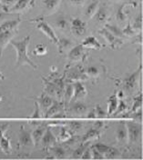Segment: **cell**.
I'll list each match as a JSON object with an SVG mask.
<instances>
[{
    "mask_svg": "<svg viewBox=\"0 0 143 160\" xmlns=\"http://www.w3.org/2000/svg\"><path fill=\"white\" fill-rule=\"evenodd\" d=\"M128 6L136 7L137 3L133 2V1H128V2L123 3L122 5L120 6V8L117 10V14H116V19L119 22L120 25H122L127 21V13L125 12V9L127 8Z\"/></svg>",
    "mask_w": 143,
    "mask_h": 160,
    "instance_id": "obj_17",
    "label": "cell"
},
{
    "mask_svg": "<svg viewBox=\"0 0 143 160\" xmlns=\"http://www.w3.org/2000/svg\"><path fill=\"white\" fill-rule=\"evenodd\" d=\"M43 79V83H44V93H46L49 96H55L56 95V90L57 88L54 84L53 81H49L48 78H45L42 77Z\"/></svg>",
    "mask_w": 143,
    "mask_h": 160,
    "instance_id": "obj_31",
    "label": "cell"
},
{
    "mask_svg": "<svg viewBox=\"0 0 143 160\" xmlns=\"http://www.w3.org/2000/svg\"><path fill=\"white\" fill-rule=\"evenodd\" d=\"M20 23L21 18H18L7 20L0 24V57H2L5 48L18 34Z\"/></svg>",
    "mask_w": 143,
    "mask_h": 160,
    "instance_id": "obj_1",
    "label": "cell"
},
{
    "mask_svg": "<svg viewBox=\"0 0 143 160\" xmlns=\"http://www.w3.org/2000/svg\"><path fill=\"white\" fill-rule=\"evenodd\" d=\"M103 129H100V128H95L93 127L90 129L81 138V143H84V142H87V141H93L95 139H99L102 134Z\"/></svg>",
    "mask_w": 143,
    "mask_h": 160,
    "instance_id": "obj_21",
    "label": "cell"
},
{
    "mask_svg": "<svg viewBox=\"0 0 143 160\" xmlns=\"http://www.w3.org/2000/svg\"><path fill=\"white\" fill-rule=\"evenodd\" d=\"M65 78H66V82L74 83L77 81L79 82L87 81L89 80V77L85 72V68L81 67H76V68H72L71 69L65 73Z\"/></svg>",
    "mask_w": 143,
    "mask_h": 160,
    "instance_id": "obj_6",
    "label": "cell"
},
{
    "mask_svg": "<svg viewBox=\"0 0 143 160\" xmlns=\"http://www.w3.org/2000/svg\"><path fill=\"white\" fill-rule=\"evenodd\" d=\"M89 55V49L84 48L81 44L73 47L68 53V58L71 62H84Z\"/></svg>",
    "mask_w": 143,
    "mask_h": 160,
    "instance_id": "obj_5",
    "label": "cell"
},
{
    "mask_svg": "<svg viewBox=\"0 0 143 160\" xmlns=\"http://www.w3.org/2000/svg\"><path fill=\"white\" fill-rule=\"evenodd\" d=\"M48 53V47L45 46V45H37L35 49L33 50V54L35 56H44Z\"/></svg>",
    "mask_w": 143,
    "mask_h": 160,
    "instance_id": "obj_45",
    "label": "cell"
},
{
    "mask_svg": "<svg viewBox=\"0 0 143 160\" xmlns=\"http://www.w3.org/2000/svg\"><path fill=\"white\" fill-rule=\"evenodd\" d=\"M41 117H42V113H41L40 108L38 104L35 101V109L29 118V123L32 126H39L41 125Z\"/></svg>",
    "mask_w": 143,
    "mask_h": 160,
    "instance_id": "obj_26",
    "label": "cell"
},
{
    "mask_svg": "<svg viewBox=\"0 0 143 160\" xmlns=\"http://www.w3.org/2000/svg\"><path fill=\"white\" fill-rule=\"evenodd\" d=\"M1 99H2V98H1V97H0V101H1Z\"/></svg>",
    "mask_w": 143,
    "mask_h": 160,
    "instance_id": "obj_54",
    "label": "cell"
},
{
    "mask_svg": "<svg viewBox=\"0 0 143 160\" xmlns=\"http://www.w3.org/2000/svg\"><path fill=\"white\" fill-rule=\"evenodd\" d=\"M67 109H69V112L72 115L84 116L89 111V108L84 102H81L80 100H79V101H74V102L70 103Z\"/></svg>",
    "mask_w": 143,
    "mask_h": 160,
    "instance_id": "obj_13",
    "label": "cell"
},
{
    "mask_svg": "<svg viewBox=\"0 0 143 160\" xmlns=\"http://www.w3.org/2000/svg\"><path fill=\"white\" fill-rule=\"evenodd\" d=\"M30 98L31 99L35 100V101L38 104V106H39V108H40L41 113H42V116H44V114L47 112V110L50 108V106H51L52 104H53V102H54L53 98L50 97V96H49V95H47V94L44 93V92L42 93L41 96L38 97V98L31 97Z\"/></svg>",
    "mask_w": 143,
    "mask_h": 160,
    "instance_id": "obj_12",
    "label": "cell"
},
{
    "mask_svg": "<svg viewBox=\"0 0 143 160\" xmlns=\"http://www.w3.org/2000/svg\"><path fill=\"white\" fill-rule=\"evenodd\" d=\"M37 28L40 30L43 34H45L48 37V38L52 41L56 46L59 45V38L57 37L54 29L45 20L37 19Z\"/></svg>",
    "mask_w": 143,
    "mask_h": 160,
    "instance_id": "obj_7",
    "label": "cell"
},
{
    "mask_svg": "<svg viewBox=\"0 0 143 160\" xmlns=\"http://www.w3.org/2000/svg\"><path fill=\"white\" fill-rule=\"evenodd\" d=\"M129 118H132L133 121L138 122V123H142V108L136 110L134 112H130L129 111Z\"/></svg>",
    "mask_w": 143,
    "mask_h": 160,
    "instance_id": "obj_40",
    "label": "cell"
},
{
    "mask_svg": "<svg viewBox=\"0 0 143 160\" xmlns=\"http://www.w3.org/2000/svg\"><path fill=\"white\" fill-rule=\"evenodd\" d=\"M73 87H74V93H73V97H72L71 102L74 101H79V100L84 99L87 95H88V91L86 89L85 86L82 84V82L77 81L73 83ZM70 102V103H71ZM69 103V104H70Z\"/></svg>",
    "mask_w": 143,
    "mask_h": 160,
    "instance_id": "obj_16",
    "label": "cell"
},
{
    "mask_svg": "<svg viewBox=\"0 0 143 160\" xmlns=\"http://www.w3.org/2000/svg\"><path fill=\"white\" fill-rule=\"evenodd\" d=\"M0 148L6 154H9L11 152V149H12L10 140L8 139L7 137H5V135L0 138Z\"/></svg>",
    "mask_w": 143,
    "mask_h": 160,
    "instance_id": "obj_36",
    "label": "cell"
},
{
    "mask_svg": "<svg viewBox=\"0 0 143 160\" xmlns=\"http://www.w3.org/2000/svg\"><path fill=\"white\" fill-rule=\"evenodd\" d=\"M113 1H115V2H118V1H120V0H113Z\"/></svg>",
    "mask_w": 143,
    "mask_h": 160,
    "instance_id": "obj_53",
    "label": "cell"
},
{
    "mask_svg": "<svg viewBox=\"0 0 143 160\" xmlns=\"http://www.w3.org/2000/svg\"><path fill=\"white\" fill-rule=\"evenodd\" d=\"M87 118H96L95 109H91L90 111H88V112H87Z\"/></svg>",
    "mask_w": 143,
    "mask_h": 160,
    "instance_id": "obj_51",
    "label": "cell"
},
{
    "mask_svg": "<svg viewBox=\"0 0 143 160\" xmlns=\"http://www.w3.org/2000/svg\"><path fill=\"white\" fill-rule=\"evenodd\" d=\"M82 159H92V155H91V146L89 147L86 151L83 153V155L81 156Z\"/></svg>",
    "mask_w": 143,
    "mask_h": 160,
    "instance_id": "obj_49",
    "label": "cell"
},
{
    "mask_svg": "<svg viewBox=\"0 0 143 160\" xmlns=\"http://www.w3.org/2000/svg\"><path fill=\"white\" fill-rule=\"evenodd\" d=\"M0 7H1V4H0Z\"/></svg>",
    "mask_w": 143,
    "mask_h": 160,
    "instance_id": "obj_55",
    "label": "cell"
},
{
    "mask_svg": "<svg viewBox=\"0 0 143 160\" xmlns=\"http://www.w3.org/2000/svg\"><path fill=\"white\" fill-rule=\"evenodd\" d=\"M99 33L102 36L103 38L106 39L107 43L110 45V48L112 49H116V48H119L120 47H121L124 43V41L122 38H116L114 35H112L109 30L107 29L105 27L102 28L101 29L99 30Z\"/></svg>",
    "mask_w": 143,
    "mask_h": 160,
    "instance_id": "obj_8",
    "label": "cell"
},
{
    "mask_svg": "<svg viewBox=\"0 0 143 160\" xmlns=\"http://www.w3.org/2000/svg\"><path fill=\"white\" fill-rule=\"evenodd\" d=\"M81 45L87 49L100 50L103 48L102 44H100V42L93 36H89V37L86 38L83 40Z\"/></svg>",
    "mask_w": 143,
    "mask_h": 160,
    "instance_id": "obj_19",
    "label": "cell"
},
{
    "mask_svg": "<svg viewBox=\"0 0 143 160\" xmlns=\"http://www.w3.org/2000/svg\"><path fill=\"white\" fill-rule=\"evenodd\" d=\"M91 155H92V159H103L105 158L102 154H100L98 150H96L91 146Z\"/></svg>",
    "mask_w": 143,
    "mask_h": 160,
    "instance_id": "obj_48",
    "label": "cell"
},
{
    "mask_svg": "<svg viewBox=\"0 0 143 160\" xmlns=\"http://www.w3.org/2000/svg\"><path fill=\"white\" fill-rule=\"evenodd\" d=\"M116 139L118 143L120 144H126L128 142V131H127V127L126 123L120 122L119 127L116 130Z\"/></svg>",
    "mask_w": 143,
    "mask_h": 160,
    "instance_id": "obj_18",
    "label": "cell"
},
{
    "mask_svg": "<svg viewBox=\"0 0 143 160\" xmlns=\"http://www.w3.org/2000/svg\"><path fill=\"white\" fill-rule=\"evenodd\" d=\"M105 28L109 30L112 35H114L116 38H125V36L123 35L122 29H121L120 27H118V26H116V25L105 24Z\"/></svg>",
    "mask_w": 143,
    "mask_h": 160,
    "instance_id": "obj_34",
    "label": "cell"
},
{
    "mask_svg": "<svg viewBox=\"0 0 143 160\" xmlns=\"http://www.w3.org/2000/svg\"><path fill=\"white\" fill-rule=\"evenodd\" d=\"M99 5H100V0H95L87 7V8L85 10L86 19H91L92 18H94L97 10L99 8Z\"/></svg>",
    "mask_w": 143,
    "mask_h": 160,
    "instance_id": "obj_28",
    "label": "cell"
},
{
    "mask_svg": "<svg viewBox=\"0 0 143 160\" xmlns=\"http://www.w3.org/2000/svg\"><path fill=\"white\" fill-rule=\"evenodd\" d=\"M74 47V43L71 39L69 38H59V54H65V53H69L72 48Z\"/></svg>",
    "mask_w": 143,
    "mask_h": 160,
    "instance_id": "obj_23",
    "label": "cell"
},
{
    "mask_svg": "<svg viewBox=\"0 0 143 160\" xmlns=\"http://www.w3.org/2000/svg\"><path fill=\"white\" fill-rule=\"evenodd\" d=\"M96 150H98L100 154H102L105 158V155L109 152V150L110 149L111 146H108L106 144H102V143H96L95 145L92 146Z\"/></svg>",
    "mask_w": 143,
    "mask_h": 160,
    "instance_id": "obj_41",
    "label": "cell"
},
{
    "mask_svg": "<svg viewBox=\"0 0 143 160\" xmlns=\"http://www.w3.org/2000/svg\"><path fill=\"white\" fill-rule=\"evenodd\" d=\"M34 146L31 133L25 128L24 126H21L19 135H18V148H29Z\"/></svg>",
    "mask_w": 143,
    "mask_h": 160,
    "instance_id": "obj_9",
    "label": "cell"
},
{
    "mask_svg": "<svg viewBox=\"0 0 143 160\" xmlns=\"http://www.w3.org/2000/svg\"><path fill=\"white\" fill-rule=\"evenodd\" d=\"M55 26L57 28H59L61 31H66L69 28V23L68 19L65 18V17H59L57 19L55 20Z\"/></svg>",
    "mask_w": 143,
    "mask_h": 160,
    "instance_id": "obj_33",
    "label": "cell"
},
{
    "mask_svg": "<svg viewBox=\"0 0 143 160\" xmlns=\"http://www.w3.org/2000/svg\"><path fill=\"white\" fill-rule=\"evenodd\" d=\"M61 1L62 0H43L42 3L44 5L45 14L47 16H49L53 13H55L59 8Z\"/></svg>",
    "mask_w": 143,
    "mask_h": 160,
    "instance_id": "obj_20",
    "label": "cell"
},
{
    "mask_svg": "<svg viewBox=\"0 0 143 160\" xmlns=\"http://www.w3.org/2000/svg\"><path fill=\"white\" fill-rule=\"evenodd\" d=\"M58 143L57 138L55 137V135L53 134L51 128L49 126L47 127V129L45 131L42 139L40 141L41 146L43 147V148L46 150H49L51 147H53L54 145H56Z\"/></svg>",
    "mask_w": 143,
    "mask_h": 160,
    "instance_id": "obj_11",
    "label": "cell"
},
{
    "mask_svg": "<svg viewBox=\"0 0 143 160\" xmlns=\"http://www.w3.org/2000/svg\"><path fill=\"white\" fill-rule=\"evenodd\" d=\"M66 111V108H65V104L63 101H59V100H54L53 104L50 106V108L47 110V112L44 114V118H53L56 115L61 113V112H65Z\"/></svg>",
    "mask_w": 143,
    "mask_h": 160,
    "instance_id": "obj_15",
    "label": "cell"
},
{
    "mask_svg": "<svg viewBox=\"0 0 143 160\" xmlns=\"http://www.w3.org/2000/svg\"><path fill=\"white\" fill-rule=\"evenodd\" d=\"M12 17V13L9 12H6V11H0V24L7 21V20L11 19L10 18Z\"/></svg>",
    "mask_w": 143,
    "mask_h": 160,
    "instance_id": "obj_47",
    "label": "cell"
},
{
    "mask_svg": "<svg viewBox=\"0 0 143 160\" xmlns=\"http://www.w3.org/2000/svg\"><path fill=\"white\" fill-rule=\"evenodd\" d=\"M89 78H98L100 75V70L98 67H89L85 69Z\"/></svg>",
    "mask_w": 143,
    "mask_h": 160,
    "instance_id": "obj_38",
    "label": "cell"
},
{
    "mask_svg": "<svg viewBox=\"0 0 143 160\" xmlns=\"http://www.w3.org/2000/svg\"><path fill=\"white\" fill-rule=\"evenodd\" d=\"M73 93H74L73 83L66 82V87H65V90H64V97H63V102H64V104H65L66 110L68 108L69 103L71 102L72 97H73Z\"/></svg>",
    "mask_w": 143,
    "mask_h": 160,
    "instance_id": "obj_24",
    "label": "cell"
},
{
    "mask_svg": "<svg viewBox=\"0 0 143 160\" xmlns=\"http://www.w3.org/2000/svg\"><path fill=\"white\" fill-rule=\"evenodd\" d=\"M35 5L34 0H18L16 4L8 10L9 13H24L33 8Z\"/></svg>",
    "mask_w": 143,
    "mask_h": 160,
    "instance_id": "obj_14",
    "label": "cell"
},
{
    "mask_svg": "<svg viewBox=\"0 0 143 160\" xmlns=\"http://www.w3.org/2000/svg\"><path fill=\"white\" fill-rule=\"evenodd\" d=\"M67 124L69 126V128L72 130L74 133L80 131L83 128V122L79 120H71V121L67 122Z\"/></svg>",
    "mask_w": 143,
    "mask_h": 160,
    "instance_id": "obj_37",
    "label": "cell"
},
{
    "mask_svg": "<svg viewBox=\"0 0 143 160\" xmlns=\"http://www.w3.org/2000/svg\"><path fill=\"white\" fill-rule=\"evenodd\" d=\"M47 125L46 126H38V128L33 131V133L31 134L32 136V139L34 142V146H38V144L40 143L41 139H42V137L45 133V131L47 129Z\"/></svg>",
    "mask_w": 143,
    "mask_h": 160,
    "instance_id": "obj_27",
    "label": "cell"
},
{
    "mask_svg": "<svg viewBox=\"0 0 143 160\" xmlns=\"http://www.w3.org/2000/svg\"><path fill=\"white\" fill-rule=\"evenodd\" d=\"M70 29L76 38H81L87 32V23L79 18H73L70 23Z\"/></svg>",
    "mask_w": 143,
    "mask_h": 160,
    "instance_id": "obj_10",
    "label": "cell"
},
{
    "mask_svg": "<svg viewBox=\"0 0 143 160\" xmlns=\"http://www.w3.org/2000/svg\"><path fill=\"white\" fill-rule=\"evenodd\" d=\"M122 32H123V35H124L125 37H129V38H130V37H134L137 33H139V32H137L136 30L133 28L130 22H128L127 26H126V27H125V28L122 29Z\"/></svg>",
    "mask_w": 143,
    "mask_h": 160,
    "instance_id": "obj_43",
    "label": "cell"
},
{
    "mask_svg": "<svg viewBox=\"0 0 143 160\" xmlns=\"http://www.w3.org/2000/svg\"><path fill=\"white\" fill-rule=\"evenodd\" d=\"M120 151L115 147H110V149L105 155V158H120Z\"/></svg>",
    "mask_w": 143,
    "mask_h": 160,
    "instance_id": "obj_44",
    "label": "cell"
},
{
    "mask_svg": "<svg viewBox=\"0 0 143 160\" xmlns=\"http://www.w3.org/2000/svg\"><path fill=\"white\" fill-rule=\"evenodd\" d=\"M118 103H119V98L116 94H113L108 98V111H107L108 116L110 117L112 116L115 110L117 109Z\"/></svg>",
    "mask_w": 143,
    "mask_h": 160,
    "instance_id": "obj_30",
    "label": "cell"
},
{
    "mask_svg": "<svg viewBox=\"0 0 143 160\" xmlns=\"http://www.w3.org/2000/svg\"><path fill=\"white\" fill-rule=\"evenodd\" d=\"M30 42V35L25 37L21 40H12L10 45L15 48L17 52V62H16V69L19 68L24 65L30 66L33 69H38V66L29 58L28 55V48Z\"/></svg>",
    "mask_w": 143,
    "mask_h": 160,
    "instance_id": "obj_2",
    "label": "cell"
},
{
    "mask_svg": "<svg viewBox=\"0 0 143 160\" xmlns=\"http://www.w3.org/2000/svg\"><path fill=\"white\" fill-rule=\"evenodd\" d=\"M6 78V77L4 76V74L0 71V80H4Z\"/></svg>",
    "mask_w": 143,
    "mask_h": 160,
    "instance_id": "obj_52",
    "label": "cell"
},
{
    "mask_svg": "<svg viewBox=\"0 0 143 160\" xmlns=\"http://www.w3.org/2000/svg\"><path fill=\"white\" fill-rule=\"evenodd\" d=\"M127 131H128V143L132 145L138 143L142 136V126L138 122H127L126 123Z\"/></svg>",
    "mask_w": 143,
    "mask_h": 160,
    "instance_id": "obj_4",
    "label": "cell"
},
{
    "mask_svg": "<svg viewBox=\"0 0 143 160\" xmlns=\"http://www.w3.org/2000/svg\"><path fill=\"white\" fill-rule=\"evenodd\" d=\"M142 108V93L140 92V94L139 96H137L136 98H134V101H133V105L131 109L129 110L130 113L134 112L136 110Z\"/></svg>",
    "mask_w": 143,
    "mask_h": 160,
    "instance_id": "obj_39",
    "label": "cell"
},
{
    "mask_svg": "<svg viewBox=\"0 0 143 160\" xmlns=\"http://www.w3.org/2000/svg\"><path fill=\"white\" fill-rule=\"evenodd\" d=\"M129 110V107L126 104V102L123 99H119V103H118V107L117 109L115 110V112L113 113L112 117L116 118L118 115H122L124 113H126Z\"/></svg>",
    "mask_w": 143,
    "mask_h": 160,
    "instance_id": "obj_35",
    "label": "cell"
},
{
    "mask_svg": "<svg viewBox=\"0 0 143 160\" xmlns=\"http://www.w3.org/2000/svg\"><path fill=\"white\" fill-rule=\"evenodd\" d=\"M49 150L51 152V154L53 155L52 158H66L68 157V150L64 146H57V144H56L53 147H51Z\"/></svg>",
    "mask_w": 143,
    "mask_h": 160,
    "instance_id": "obj_25",
    "label": "cell"
},
{
    "mask_svg": "<svg viewBox=\"0 0 143 160\" xmlns=\"http://www.w3.org/2000/svg\"><path fill=\"white\" fill-rule=\"evenodd\" d=\"M72 136H74V132L72 130L69 129V128H66V127H60V131L59 133L57 140H58V142L64 143L67 140L69 139Z\"/></svg>",
    "mask_w": 143,
    "mask_h": 160,
    "instance_id": "obj_29",
    "label": "cell"
},
{
    "mask_svg": "<svg viewBox=\"0 0 143 160\" xmlns=\"http://www.w3.org/2000/svg\"><path fill=\"white\" fill-rule=\"evenodd\" d=\"M91 141H87L84 143H80V145L79 146V148H77L76 149L73 151L72 153V158H81V156L83 155V153L86 151V149L90 147Z\"/></svg>",
    "mask_w": 143,
    "mask_h": 160,
    "instance_id": "obj_32",
    "label": "cell"
},
{
    "mask_svg": "<svg viewBox=\"0 0 143 160\" xmlns=\"http://www.w3.org/2000/svg\"><path fill=\"white\" fill-rule=\"evenodd\" d=\"M70 2L74 6L80 7V6H83V4L85 3V0H70Z\"/></svg>",
    "mask_w": 143,
    "mask_h": 160,
    "instance_id": "obj_50",
    "label": "cell"
},
{
    "mask_svg": "<svg viewBox=\"0 0 143 160\" xmlns=\"http://www.w3.org/2000/svg\"><path fill=\"white\" fill-rule=\"evenodd\" d=\"M95 113H96V118H104L108 116L107 112L103 109L100 106V105H97L95 107Z\"/></svg>",
    "mask_w": 143,
    "mask_h": 160,
    "instance_id": "obj_46",
    "label": "cell"
},
{
    "mask_svg": "<svg viewBox=\"0 0 143 160\" xmlns=\"http://www.w3.org/2000/svg\"><path fill=\"white\" fill-rule=\"evenodd\" d=\"M131 26L137 32L141 31V29H142V14L141 13H140L137 16V18L134 19L133 23L131 24Z\"/></svg>",
    "mask_w": 143,
    "mask_h": 160,
    "instance_id": "obj_42",
    "label": "cell"
},
{
    "mask_svg": "<svg viewBox=\"0 0 143 160\" xmlns=\"http://www.w3.org/2000/svg\"><path fill=\"white\" fill-rule=\"evenodd\" d=\"M142 71V65L140 64L138 69L134 71L130 75L127 76L123 79V92L124 94L127 93L129 95H131L135 92V90L138 88L139 86V81H140V77Z\"/></svg>",
    "mask_w": 143,
    "mask_h": 160,
    "instance_id": "obj_3",
    "label": "cell"
},
{
    "mask_svg": "<svg viewBox=\"0 0 143 160\" xmlns=\"http://www.w3.org/2000/svg\"><path fill=\"white\" fill-rule=\"evenodd\" d=\"M94 17H96L98 22L100 23V24H105L109 20V18H110V12H109V9H108L106 4H103L102 6L99 7V8L97 10Z\"/></svg>",
    "mask_w": 143,
    "mask_h": 160,
    "instance_id": "obj_22",
    "label": "cell"
}]
</instances>
